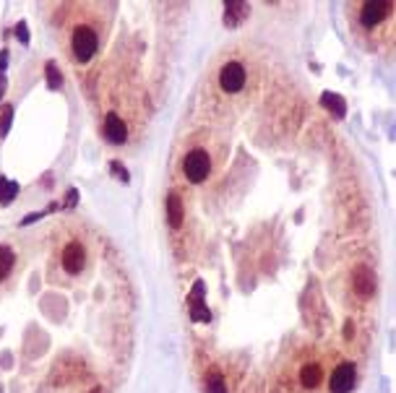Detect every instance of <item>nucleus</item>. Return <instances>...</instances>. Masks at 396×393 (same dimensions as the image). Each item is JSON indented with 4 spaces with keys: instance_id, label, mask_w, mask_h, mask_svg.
I'll use <instances>...</instances> for the list:
<instances>
[{
    "instance_id": "ddd939ff",
    "label": "nucleus",
    "mask_w": 396,
    "mask_h": 393,
    "mask_svg": "<svg viewBox=\"0 0 396 393\" xmlns=\"http://www.w3.org/2000/svg\"><path fill=\"white\" fill-rule=\"evenodd\" d=\"M76 201H78V193H76V190H68V198H65V208L76 206Z\"/></svg>"
},
{
    "instance_id": "f257e3e1",
    "label": "nucleus",
    "mask_w": 396,
    "mask_h": 393,
    "mask_svg": "<svg viewBox=\"0 0 396 393\" xmlns=\"http://www.w3.org/2000/svg\"><path fill=\"white\" fill-rule=\"evenodd\" d=\"M209 174L224 260L185 297L204 393H352L378 328L373 219L328 123L281 73L214 86Z\"/></svg>"
},
{
    "instance_id": "9d476101",
    "label": "nucleus",
    "mask_w": 396,
    "mask_h": 393,
    "mask_svg": "<svg viewBox=\"0 0 396 393\" xmlns=\"http://www.w3.org/2000/svg\"><path fill=\"white\" fill-rule=\"evenodd\" d=\"M11 123H13V107H6V110H3V117H0V138L8 133Z\"/></svg>"
},
{
    "instance_id": "f03ea898",
    "label": "nucleus",
    "mask_w": 396,
    "mask_h": 393,
    "mask_svg": "<svg viewBox=\"0 0 396 393\" xmlns=\"http://www.w3.org/2000/svg\"><path fill=\"white\" fill-rule=\"evenodd\" d=\"M97 47H99V37L89 24H81V26L73 29V34H71V55H73L76 63H89L97 55Z\"/></svg>"
},
{
    "instance_id": "39448f33",
    "label": "nucleus",
    "mask_w": 396,
    "mask_h": 393,
    "mask_svg": "<svg viewBox=\"0 0 396 393\" xmlns=\"http://www.w3.org/2000/svg\"><path fill=\"white\" fill-rule=\"evenodd\" d=\"M167 222L172 229H180L185 222V203H183V195L178 190L167 193Z\"/></svg>"
},
{
    "instance_id": "1a4fd4ad",
    "label": "nucleus",
    "mask_w": 396,
    "mask_h": 393,
    "mask_svg": "<svg viewBox=\"0 0 396 393\" xmlns=\"http://www.w3.org/2000/svg\"><path fill=\"white\" fill-rule=\"evenodd\" d=\"M45 71H47V86H50V89H60V86H63V78H60L58 65H55V63H47Z\"/></svg>"
},
{
    "instance_id": "9b49d317",
    "label": "nucleus",
    "mask_w": 396,
    "mask_h": 393,
    "mask_svg": "<svg viewBox=\"0 0 396 393\" xmlns=\"http://www.w3.org/2000/svg\"><path fill=\"white\" fill-rule=\"evenodd\" d=\"M16 37H18L21 45H29V32H26V24H24V21H18V24H16Z\"/></svg>"
},
{
    "instance_id": "7ed1b4c3",
    "label": "nucleus",
    "mask_w": 396,
    "mask_h": 393,
    "mask_svg": "<svg viewBox=\"0 0 396 393\" xmlns=\"http://www.w3.org/2000/svg\"><path fill=\"white\" fill-rule=\"evenodd\" d=\"M86 263H89V253H86L83 243H78V239H68V243L63 245V253H60L63 271L73 279V276H81L86 271Z\"/></svg>"
},
{
    "instance_id": "6e6552de",
    "label": "nucleus",
    "mask_w": 396,
    "mask_h": 393,
    "mask_svg": "<svg viewBox=\"0 0 396 393\" xmlns=\"http://www.w3.org/2000/svg\"><path fill=\"white\" fill-rule=\"evenodd\" d=\"M321 104H326V107H328V110H331L336 117H342V115H344V102H342L339 97H334V94H323V97H321Z\"/></svg>"
},
{
    "instance_id": "f8f14e48",
    "label": "nucleus",
    "mask_w": 396,
    "mask_h": 393,
    "mask_svg": "<svg viewBox=\"0 0 396 393\" xmlns=\"http://www.w3.org/2000/svg\"><path fill=\"white\" fill-rule=\"evenodd\" d=\"M109 169H112V172H118V177H120L123 183H128V172H125V167H123L120 162H112V164H109Z\"/></svg>"
},
{
    "instance_id": "423d86ee",
    "label": "nucleus",
    "mask_w": 396,
    "mask_h": 393,
    "mask_svg": "<svg viewBox=\"0 0 396 393\" xmlns=\"http://www.w3.org/2000/svg\"><path fill=\"white\" fill-rule=\"evenodd\" d=\"M16 266V253L11 245H0V281H6Z\"/></svg>"
},
{
    "instance_id": "20e7f679",
    "label": "nucleus",
    "mask_w": 396,
    "mask_h": 393,
    "mask_svg": "<svg viewBox=\"0 0 396 393\" xmlns=\"http://www.w3.org/2000/svg\"><path fill=\"white\" fill-rule=\"evenodd\" d=\"M102 130H104V138L112 141V143H125V141H128V125H125V120H123L115 110L104 115Z\"/></svg>"
},
{
    "instance_id": "0eeeda50",
    "label": "nucleus",
    "mask_w": 396,
    "mask_h": 393,
    "mask_svg": "<svg viewBox=\"0 0 396 393\" xmlns=\"http://www.w3.org/2000/svg\"><path fill=\"white\" fill-rule=\"evenodd\" d=\"M18 195V185L16 183H11L8 177H0V206H6V203H11L13 198Z\"/></svg>"
},
{
    "instance_id": "4468645a",
    "label": "nucleus",
    "mask_w": 396,
    "mask_h": 393,
    "mask_svg": "<svg viewBox=\"0 0 396 393\" xmlns=\"http://www.w3.org/2000/svg\"><path fill=\"white\" fill-rule=\"evenodd\" d=\"M3 92H6V78H3V73H0V99H3Z\"/></svg>"
}]
</instances>
